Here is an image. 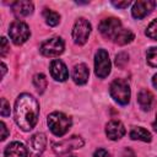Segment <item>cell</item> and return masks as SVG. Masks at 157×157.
Returning <instances> with one entry per match:
<instances>
[{"label":"cell","mask_w":157,"mask_h":157,"mask_svg":"<svg viewBox=\"0 0 157 157\" xmlns=\"http://www.w3.org/2000/svg\"><path fill=\"white\" fill-rule=\"evenodd\" d=\"M94 72L99 78H105L110 74V60L104 49H98L94 55Z\"/></svg>","instance_id":"52a82bcc"},{"label":"cell","mask_w":157,"mask_h":157,"mask_svg":"<svg viewBox=\"0 0 157 157\" xmlns=\"http://www.w3.org/2000/svg\"><path fill=\"white\" fill-rule=\"evenodd\" d=\"M130 139L131 140H140V141H145V142H150L151 141V134L141 126H134L130 130Z\"/></svg>","instance_id":"ac0fdd59"},{"label":"cell","mask_w":157,"mask_h":157,"mask_svg":"<svg viewBox=\"0 0 157 157\" xmlns=\"http://www.w3.org/2000/svg\"><path fill=\"white\" fill-rule=\"evenodd\" d=\"M146 59H147V63L151 66L157 67V47H152V48L147 49V52H146Z\"/></svg>","instance_id":"7402d4cb"},{"label":"cell","mask_w":157,"mask_h":157,"mask_svg":"<svg viewBox=\"0 0 157 157\" xmlns=\"http://www.w3.org/2000/svg\"><path fill=\"white\" fill-rule=\"evenodd\" d=\"M49 71H50L52 77L54 80H56V81H60V82L65 81L69 77V71H67L66 65L61 60H59V59H54L50 63Z\"/></svg>","instance_id":"7c38bea8"},{"label":"cell","mask_w":157,"mask_h":157,"mask_svg":"<svg viewBox=\"0 0 157 157\" xmlns=\"http://www.w3.org/2000/svg\"><path fill=\"white\" fill-rule=\"evenodd\" d=\"M39 117V104L29 93H22L17 97L13 108V118L20 129L23 131L32 130Z\"/></svg>","instance_id":"6da1fadb"},{"label":"cell","mask_w":157,"mask_h":157,"mask_svg":"<svg viewBox=\"0 0 157 157\" xmlns=\"http://www.w3.org/2000/svg\"><path fill=\"white\" fill-rule=\"evenodd\" d=\"M90 71L85 64H77L72 69V80L76 85H85L88 81Z\"/></svg>","instance_id":"2e32d148"},{"label":"cell","mask_w":157,"mask_h":157,"mask_svg":"<svg viewBox=\"0 0 157 157\" xmlns=\"http://www.w3.org/2000/svg\"><path fill=\"white\" fill-rule=\"evenodd\" d=\"M4 155H5V157H27L28 151L23 144L18 142V141H13L6 146Z\"/></svg>","instance_id":"5bb4252c"},{"label":"cell","mask_w":157,"mask_h":157,"mask_svg":"<svg viewBox=\"0 0 157 157\" xmlns=\"http://www.w3.org/2000/svg\"><path fill=\"white\" fill-rule=\"evenodd\" d=\"M132 39H134V33H132L130 29L123 28V29L120 31V33L117 36V38L114 39V42H115L117 44H119V45H125V44L132 42Z\"/></svg>","instance_id":"ffe728a7"},{"label":"cell","mask_w":157,"mask_h":157,"mask_svg":"<svg viewBox=\"0 0 157 157\" xmlns=\"http://www.w3.org/2000/svg\"><path fill=\"white\" fill-rule=\"evenodd\" d=\"M1 67H2V77H4V75H5V72H6V65L4 64V63H1Z\"/></svg>","instance_id":"d6a6232c"},{"label":"cell","mask_w":157,"mask_h":157,"mask_svg":"<svg viewBox=\"0 0 157 157\" xmlns=\"http://www.w3.org/2000/svg\"><path fill=\"white\" fill-rule=\"evenodd\" d=\"M152 126H153V129H155V131H157V113H156V119H155V121H153V124H152Z\"/></svg>","instance_id":"1f68e13d"},{"label":"cell","mask_w":157,"mask_h":157,"mask_svg":"<svg viewBox=\"0 0 157 157\" xmlns=\"http://www.w3.org/2000/svg\"><path fill=\"white\" fill-rule=\"evenodd\" d=\"M12 11L16 17H26L33 12V4L27 0L15 1L12 4Z\"/></svg>","instance_id":"9a60e30c"},{"label":"cell","mask_w":157,"mask_h":157,"mask_svg":"<svg viewBox=\"0 0 157 157\" xmlns=\"http://www.w3.org/2000/svg\"><path fill=\"white\" fill-rule=\"evenodd\" d=\"M128 60H129V55H128L126 53H119V54L115 56V64H117V66H119V67H124L125 64L128 63Z\"/></svg>","instance_id":"cb8c5ba5"},{"label":"cell","mask_w":157,"mask_h":157,"mask_svg":"<svg viewBox=\"0 0 157 157\" xmlns=\"http://www.w3.org/2000/svg\"><path fill=\"white\" fill-rule=\"evenodd\" d=\"M43 17L45 20V23L48 26H52V27L59 25V22H60V15L53 10H49V9H44Z\"/></svg>","instance_id":"d6986e66"},{"label":"cell","mask_w":157,"mask_h":157,"mask_svg":"<svg viewBox=\"0 0 157 157\" xmlns=\"http://www.w3.org/2000/svg\"><path fill=\"white\" fill-rule=\"evenodd\" d=\"M91 33V23L86 18H78L72 28V39L76 44H85Z\"/></svg>","instance_id":"ba28073f"},{"label":"cell","mask_w":157,"mask_h":157,"mask_svg":"<svg viewBox=\"0 0 157 157\" xmlns=\"http://www.w3.org/2000/svg\"><path fill=\"white\" fill-rule=\"evenodd\" d=\"M92 157H110V155L108 153L107 150H104V148H98V150L94 151V153H93Z\"/></svg>","instance_id":"4316f807"},{"label":"cell","mask_w":157,"mask_h":157,"mask_svg":"<svg viewBox=\"0 0 157 157\" xmlns=\"http://www.w3.org/2000/svg\"><path fill=\"white\" fill-rule=\"evenodd\" d=\"M105 135L113 141L121 139L125 135V128L123 123L119 120H110L105 125Z\"/></svg>","instance_id":"4fadbf2b"},{"label":"cell","mask_w":157,"mask_h":157,"mask_svg":"<svg viewBox=\"0 0 157 157\" xmlns=\"http://www.w3.org/2000/svg\"><path fill=\"white\" fill-rule=\"evenodd\" d=\"M121 157H136L134 151L131 148H124L123 153H121Z\"/></svg>","instance_id":"f546056e"},{"label":"cell","mask_w":157,"mask_h":157,"mask_svg":"<svg viewBox=\"0 0 157 157\" xmlns=\"http://www.w3.org/2000/svg\"><path fill=\"white\" fill-rule=\"evenodd\" d=\"M156 2L152 1V0H139L134 4L132 6V10H131V13L135 18L137 20H141L144 18L145 16H147L155 7Z\"/></svg>","instance_id":"8fae6325"},{"label":"cell","mask_w":157,"mask_h":157,"mask_svg":"<svg viewBox=\"0 0 157 157\" xmlns=\"http://www.w3.org/2000/svg\"><path fill=\"white\" fill-rule=\"evenodd\" d=\"M45 146H47V137L43 132H37L32 135L28 140V150L36 157L43 153V151L45 150Z\"/></svg>","instance_id":"30bf717a"},{"label":"cell","mask_w":157,"mask_h":157,"mask_svg":"<svg viewBox=\"0 0 157 157\" xmlns=\"http://www.w3.org/2000/svg\"><path fill=\"white\" fill-rule=\"evenodd\" d=\"M9 49H10V47H9V44H7V39H6L5 37H2V38H1V49H0L1 56H5V54L7 53Z\"/></svg>","instance_id":"484cf974"},{"label":"cell","mask_w":157,"mask_h":157,"mask_svg":"<svg viewBox=\"0 0 157 157\" xmlns=\"http://www.w3.org/2000/svg\"><path fill=\"white\" fill-rule=\"evenodd\" d=\"M47 123L48 126L50 129V131L55 135V136H63L65 135L69 129L71 128V118H69L66 114L61 113V112H53L48 115L47 118Z\"/></svg>","instance_id":"7a4b0ae2"},{"label":"cell","mask_w":157,"mask_h":157,"mask_svg":"<svg viewBox=\"0 0 157 157\" xmlns=\"http://www.w3.org/2000/svg\"><path fill=\"white\" fill-rule=\"evenodd\" d=\"M153 94L148 90H141L137 94V103L142 110H150L153 105Z\"/></svg>","instance_id":"e0dca14e"},{"label":"cell","mask_w":157,"mask_h":157,"mask_svg":"<svg viewBox=\"0 0 157 157\" xmlns=\"http://www.w3.org/2000/svg\"><path fill=\"white\" fill-rule=\"evenodd\" d=\"M0 130H1V136H0V139L4 141L6 137H7V129H6V125H5V123L4 121H1L0 123Z\"/></svg>","instance_id":"f1b7e54d"},{"label":"cell","mask_w":157,"mask_h":157,"mask_svg":"<svg viewBox=\"0 0 157 157\" xmlns=\"http://www.w3.org/2000/svg\"><path fill=\"white\" fill-rule=\"evenodd\" d=\"M152 83H153V86L157 88V74L153 76V78H152Z\"/></svg>","instance_id":"4dcf8cb0"},{"label":"cell","mask_w":157,"mask_h":157,"mask_svg":"<svg viewBox=\"0 0 157 157\" xmlns=\"http://www.w3.org/2000/svg\"><path fill=\"white\" fill-rule=\"evenodd\" d=\"M109 93H110L112 98L121 105L128 104L130 101V94H131L130 86H129L128 81H125L123 78H115L110 83Z\"/></svg>","instance_id":"3957f363"},{"label":"cell","mask_w":157,"mask_h":157,"mask_svg":"<svg viewBox=\"0 0 157 157\" xmlns=\"http://www.w3.org/2000/svg\"><path fill=\"white\" fill-rule=\"evenodd\" d=\"M64 48H65L64 40L60 37H53V38H49L45 42H43L39 49L44 56L53 58V56L60 55L64 52Z\"/></svg>","instance_id":"9c48e42d"},{"label":"cell","mask_w":157,"mask_h":157,"mask_svg":"<svg viewBox=\"0 0 157 157\" xmlns=\"http://www.w3.org/2000/svg\"><path fill=\"white\" fill-rule=\"evenodd\" d=\"M33 85L39 93H43L47 88V78L43 74H36L33 76Z\"/></svg>","instance_id":"44dd1931"},{"label":"cell","mask_w":157,"mask_h":157,"mask_svg":"<svg viewBox=\"0 0 157 157\" xmlns=\"http://www.w3.org/2000/svg\"><path fill=\"white\" fill-rule=\"evenodd\" d=\"M98 29L104 38L114 40L117 38V36L120 33V31L123 29V27H121L120 20H118L115 17H108V18H104L101 21Z\"/></svg>","instance_id":"8992f818"},{"label":"cell","mask_w":157,"mask_h":157,"mask_svg":"<svg viewBox=\"0 0 157 157\" xmlns=\"http://www.w3.org/2000/svg\"><path fill=\"white\" fill-rule=\"evenodd\" d=\"M67 157H76V156H67Z\"/></svg>","instance_id":"836d02e7"},{"label":"cell","mask_w":157,"mask_h":157,"mask_svg":"<svg viewBox=\"0 0 157 157\" xmlns=\"http://www.w3.org/2000/svg\"><path fill=\"white\" fill-rule=\"evenodd\" d=\"M146 36L153 40H157V18L153 20L146 28Z\"/></svg>","instance_id":"603a6c76"},{"label":"cell","mask_w":157,"mask_h":157,"mask_svg":"<svg viewBox=\"0 0 157 157\" xmlns=\"http://www.w3.org/2000/svg\"><path fill=\"white\" fill-rule=\"evenodd\" d=\"M0 113L2 117H9L10 115V103L5 99L1 98V108H0Z\"/></svg>","instance_id":"d4e9b609"},{"label":"cell","mask_w":157,"mask_h":157,"mask_svg":"<svg viewBox=\"0 0 157 157\" xmlns=\"http://www.w3.org/2000/svg\"><path fill=\"white\" fill-rule=\"evenodd\" d=\"M9 36L16 45H20V44H23L29 38L31 31H29V27H28L27 23H25L23 21L17 20V21H13L10 25Z\"/></svg>","instance_id":"277c9868"},{"label":"cell","mask_w":157,"mask_h":157,"mask_svg":"<svg viewBox=\"0 0 157 157\" xmlns=\"http://www.w3.org/2000/svg\"><path fill=\"white\" fill-rule=\"evenodd\" d=\"M130 4H131V1H129V0H126V1H113V5L115 7H119V9H125Z\"/></svg>","instance_id":"83f0119b"},{"label":"cell","mask_w":157,"mask_h":157,"mask_svg":"<svg viewBox=\"0 0 157 157\" xmlns=\"http://www.w3.org/2000/svg\"><path fill=\"white\" fill-rule=\"evenodd\" d=\"M83 140L81 136H71L69 139H64L59 142H55L53 144V151L55 155L58 156H64V155H67L69 152L74 151V150H77V148H81L83 146Z\"/></svg>","instance_id":"5b68a950"}]
</instances>
